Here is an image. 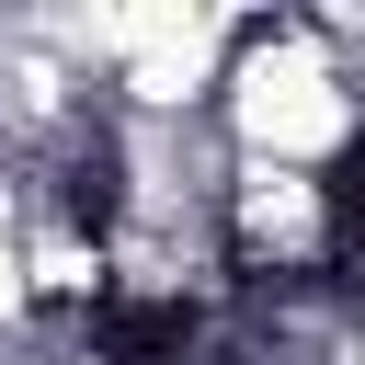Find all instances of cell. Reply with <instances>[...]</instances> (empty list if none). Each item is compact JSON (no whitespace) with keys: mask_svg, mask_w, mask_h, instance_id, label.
Wrapping results in <instances>:
<instances>
[{"mask_svg":"<svg viewBox=\"0 0 365 365\" xmlns=\"http://www.w3.org/2000/svg\"><path fill=\"white\" fill-rule=\"evenodd\" d=\"M217 137L240 160H285V171H331L365 137L354 103V57L319 46V23H240L228 80H217Z\"/></svg>","mask_w":365,"mask_h":365,"instance_id":"6da1fadb","label":"cell"}]
</instances>
